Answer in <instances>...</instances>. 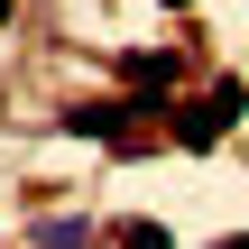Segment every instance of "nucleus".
I'll use <instances>...</instances> for the list:
<instances>
[{"instance_id":"nucleus-8","label":"nucleus","mask_w":249,"mask_h":249,"mask_svg":"<svg viewBox=\"0 0 249 249\" xmlns=\"http://www.w3.org/2000/svg\"><path fill=\"white\" fill-rule=\"evenodd\" d=\"M166 9H194V0H166Z\"/></svg>"},{"instance_id":"nucleus-4","label":"nucleus","mask_w":249,"mask_h":249,"mask_svg":"<svg viewBox=\"0 0 249 249\" xmlns=\"http://www.w3.org/2000/svg\"><path fill=\"white\" fill-rule=\"evenodd\" d=\"M111 240H120V249H176V231H166V222H148V213H120V222H111Z\"/></svg>"},{"instance_id":"nucleus-1","label":"nucleus","mask_w":249,"mask_h":249,"mask_svg":"<svg viewBox=\"0 0 249 249\" xmlns=\"http://www.w3.org/2000/svg\"><path fill=\"white\" fill-rule=\"evenodd\" d=\"M240 120H249V83H240V74H222V83H213L203 102H185V111L166 120V139H176L185 157H203V148H222V139H231Z\"/></svg>"},{"instance_id":"nucleus-2","label":"nucleus","mask_w":249,"mask_h":249,"mask_svg":"<svg viewBox=\"0 0 249 249\" xmlns=\"http://www.w3.org/2000/svg\"><path fill=\"white\" fill-rule=\"evenodd\" d=\"M139 120H148V102H139V92H111V102H74V111H55V139H102V148H111V139H129Z\"/></svg>"},{"instance_id":"nucleus-5","label":"nucleus","mask_w":249,"mask_h":249,"mask_svg":"<svg viewBox=\"0 0 249 249\" xmlns=\"http://www.w3.org/2000/svg\"><path fill=\"white\" fill-rule=\"evenodd\" d=\"M92 240V222H74V213H65V222H37V249H83Z\"/></svg>"},{"instance_id":"nucleus-7","label":"nucleus","mask_w":249,"mask_h":249,"mask_svg":"<svg viewBox=\"0 0 249 249\" xmlns=\"http://www.w3.org/2000/svg\"><path fill=\"white\" fill-rule=\"evenodd\" d=\"M0 28H9V0H0Z\"/></svg>"},{"instance_id":"nucleus-3","label":"nucleus","mask_w":249,"mask_h":249,"mask_svg":"<svg viewBox=\"0 0 249 249\" xmlns=\"http://www.w3.org/2000/svg\"><path fill=\"white\" fill-rule=\"evenodd\" d=\"M120 83H129L148 111H166V92L185 83V55H176V46H129V55H120Z\"/></svg>"},{"instance_id":"nucleus-6","label":"nucleus","mask_w":249,"mask_h":249,"mask_svg":"<svg viewBox=\"0 0 249 249\" xmlns=\"http://www.w3.org/2000/svg\"><path fill=\"white\" fill-rule=\"evenodd\" d=\"M222 249H249V231H231V240H222Z\"/></svg>"}]
</instances>
